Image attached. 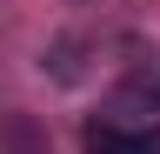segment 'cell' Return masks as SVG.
Masks as SVG:
<instances>
[{"label": "cell", "mask_w": 160, "mask_h": 154, "mask_svg": "<svg viewBox=\"0 0 160 154\" xmlns=\"http://www.w3.org/2000/svg\"><path fill=\"white\" fill-rule=\"evenodd\" d=\"M120 154H160V127H133Z\"/></svg>", "instance_id": "cell-4"}, {"label": "cell", "mask_w": 160, "mask_h": 154, "mask_svg": "<svg viewBox=\"0 0 160 154\" xmlns=\"http://www.w3.org/2000/svg\"><path fill=\"white\" fill-rule=\"evenodd\" d=\"M80 141H87V154H120V147H127V134H120L113 121H87Z\"/></svg>", "instance_id": "cell-3"}, {"label": "cell", "mask_w": 160, "mask_h": 154, "mask_svg": "<svg viewBox=\"0 0 160 154\" xmlns=\"http://www.w3.org/2000/svg\"><path fill=\"white\" fill-rule=\"evenodd\" d=\"M0 147L7 154H47V134H40L33 114H7V121H0Z\"/></svg>", "instance_id": "cell-1"}, {"label": "cell", "mask_w": 160, "mask_h": 154, "mask_svg": "<svg viewBox=\"0 0 160 154\" xmlns=\"http://www.w3.org/2000/svg\"><path fill=\"white\" fill-rule=\"evenodd\" d=\"M120 101H153V107H160V61H153V67H133L127 87H120Z\"/></svg>", "instance_id": "cell-2"}]
</instances>
